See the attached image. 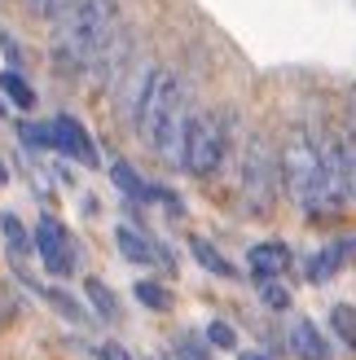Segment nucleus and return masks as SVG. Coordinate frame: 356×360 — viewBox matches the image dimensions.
Segmentation results:
<instances>
[{
  "instance_id": "4",
  "label": "nucleus",
  "mask_w": 356,
  "mask_h": 360,
  "mask_svg": "<svg viewBox=\"0 0 356 360\" xmlns=\"http://www.w3.org/2000/svg\"><path fill=\"white\" fill-rule=\"evenodd\" d=\"M224 154H229V128H224V119H216V115H189L181 167L189 176H216L224 167Z\"/></svg>"
},
{
  "instance_id": "26",
  "label": "nucleus",
  "mask_w": 356,
  "mask_h": 360,
  "mask_svg": "<svg viewBox=\"0 0 356 360\" xmlns=\"http://www.w3.org/2000/svg\"><path fill=\"white\" fill-rule=\"evenodd\" d=\"M238 360H269V356H264V352H242Z\"/></svg>"
},
{
  "instance_id": "23",
  "label": "nucleus",
  "mask_w": 356,
  "mask_h": 360,
  "mask_svg": "<svg viewBox=\"0 0 356 360\" xmlns=\"http://www.w3.org/2000/svg\"><path fill=\"white\" fill-rule=\"evenodd\" d=\"M23 136L31 146H53V128H40V123H23Z\"/></svg>"
},
{
  "instance_id": "19",
  "label": "nucleus",
  "mask_w": 356,
  "mask_h": 360,
  "mask_svg": "<svg viewBox=\"0 0 356 360\" xmlns=\"http://www.w3.org/2000/svg\"><path fill=\"white\" fill-rule=\"evenodd\" d=\"M0 233H5V242H9V250H13V255H23V250H27V233H23V220H18L13 211H5V215H0Z\"/></svg>"
},
{
  "instance_id": "10",
  "label": "nucleus",
  "mask_w": 356,
  "mask_h": 360,
  "mask_svg": "<svg viewBox=\"0 0 356 360\" xmlns=\"http://www.w3.org/2000/svg\"><path fill=\"white\" fill-rule=\"evenodd\" d=\"M115 242H119V250H123V259H132V264H154V259H158V246L146 238V233H136V229H128V224L115 229Z\"/></svg>"
},
{
  "instance_id": "15",
  "label": "nucleus",
  "mask_w": 356,
  "mask_h": 360,
  "mask_svg": "<svg viewBox=\"0 0 356 360\" xmlns=\"http://www.w3.org/2000/svg\"><path fill=\"white\" fill-rule=\"evenodd\" d=\"M330 326H334V334H339L343 343L356 352V308H352V303H339V308L330 312Z\"/></svg>"
},
{
  "instance_id": "8",
  "label": "nucleus",
  "mask_w": 356,
  "mask_h": 360,
  "mask_svg": "<svg viewBox=\"0 0 356 360\" xmlns=\"http://www.w3.org/2000/svg\"><path fill=\"white\" fill-rule=\"evenodd\" d=\"M246 264H251V273L260 281H277L291 268V246L286 242H255L251 255H246Z\"/></svg>"
},
{
  "instance_id": "7",
  "label": "nucleus",
  "mask_w": 356,
  "mask_h": 360,
  "mask_svg": "<svg viewBox=\"0 0 356 360\" xmlns=\"http://www.w3.org/2000/svg\"><path fill=\"white\" fill-rule=\"evenodd\" d=\"M53 146L66 150V154H75L80 163H88V167H97V150H93V141H88V132H84L80 119H70V115L53 119Z\"/></svg>"
},
{
  "instance_id": "14",
  "label": "nucleus",
  "mask_w": 356,
  "mask_h": 360,
  "mask_svg": "<svg viewBox=\"0 0 356 360\" xmlns=\"http://www.w3.org/2000/svg\"><path fill=\"white\" fill-rule=\"evenodd\" d=\"M0 88H5V97L18 105V110H31L35 105V93L27 88V79L18 75V70H5V75H0Z\"/></svg>"
},
{
  "instance_id": "12",
  "label": "nucleus",
  "mask_w": 356,
  "mask_h": 360,
  "mask_svg": "<svg viewBox=\"0 0 356 360\" xmlns=\"http://www.w3.org/2000/svg\"><path fill=\"white\" fill-rule=\"evenodd\" d=\"M189 250H193V259H198V264L207 268V273H216V277H234V268H229V259H224V255H220V250L211 246V242L193 238V242H189Z\"/></svg>"
},
{
  "instance_id": "6",
  "label": "nucleus",
  "mask_w": 356,
  "mask_h": 360,
  "mask_svg": "<svg viewBox=\"0 0 356 360\" xmlns=\"http://www.w3.org/2000/svg\"><path fill=\"white\" fill-rule=\"evenodd\" d=\"M35 250H40V259L53 277H70L75 273V250H70V238H66V229L58 220H44L35 224Z\"/></svg>"
},
{
  "instance_id": "22",
  "label": "nucleus",
  "mask_w": 356,
  "mask_h": 360,
  "mask_svg": "<svg viewBox=\"0 0 356 360\" xmlns=\"http://www.w3.org/2000/svg\"><path fill=\"white\" fill-rule=\"evenodd\" d=\"M260 295H264V303H269L273 312L291 308V290H286V285H277V281H264V285H260Z\"/></svg>"
},
{
  "instance_id": "1",
  "label": "nucleus",
  "mask_w": 356,
  "mask_h": 360,
  "mask_svg": "<svg viewBox=\"0 0 356 360\" xmlns=\"http://www.w3.org/2000/svg\"><path fill=\"white\" fill-rule=\"evenodd\" d=\"M277 172H281V185H286L291 202L308 207V211L334 207L343 198L339 146L317 141L308 128H291L286 132V146H281V154H277Z\"/></svg>"
},
{
  "instance_id": "24",
  "label": "nucleus",
  "mask_w": 356,
  "mask_h": 360,
  "mask_svg": "<svg viewBox=\"0 0 356 360\" xmlns=\"http://www.w3.org/2000/svg\"><path fill=\"white\" fill-rule=\"evenodd\" d=\"M97 360H128V352H123L119 343H101L97 347Z\"/></svg>"
},
{
  "instance_id": "25",
  "label": "nucleus",
  "mask_w": 356,
  "mask_h": 360,
  "mask_svg": "<svg viewBox=\"0 0 356 360\" xmlns=\"http://www.w3.org/2000/svg\"><path fill=\"white\" fill-rule=\"evenodd\" d=\"M9 316H13V303H9V299H0V326H5Z\"/></svg>"
},
{
  "instance_id": "5",
  "label": "nucleus",
  "mask_w": 356,
  "mask_h": 360,
  "mask_svg": "<svg viewBox=\"0 0 356 360\" xmlns=\"http://www.w3.org/2000/svg\"><path fill=\"white\" fill-rule=\"evenodd\" d=\"M277 158L269 150L264 136L246 141V154H242V198H246V211L251 215H269L273 211V198H277Z\"/></svg>"
},
{
  "instance_id": "11",
  "label": "nucleus",
  "mask_w": 356,
  "mask_h": 360,
  "mask_svg": "<svg viewBox=\"0 0 356 360\" xmlns=\"http://www.w3.org/2000/svg\"><path fill=\"white\" fill-rule=\"evenodd\" d=\"M343 255H348V246H326V250H317V255L308 259V281H330L334 273H339Z\"/></svg>"
},
{
  "instance_id": "21",
  "label": "nucleus",
  "mask_w": 356,
  "mask_h": 360,
  "mask_svg": "<svg viewBox=\"0 0 356 360\" xmlns=\"http://www.w3.org/2000/svg\"><path fill=\"white\" fill-rule=\"evenodd\" d=\"M207 343L229 352V347H238V334H234V326H224V321H211V326H207Z\"/></svg>"
},
{
  "instance_id": "17",
  "label": "nucleus",
  "mask_w": 356,
  "mask_h": 360,
  "mask_svg": "<svg viewBox=\"0 0 356 360\" xmlns=\"http://www.w3.org/2000/svg\"><path fill=\"white\" fill-rule=\"evenodd\" d=\"M84 290H88V299H93V308H97V316H106V321H110L119 308H115V295L110 290H106V281H97V277H88L84 281Z\"/></svg>"
},
{
  "instance_id": "27",
  "label": "nucleus",
  "mask_w": 356,
  "mask_h": 360,
  "mask_svg": "<svg viewBox=\"0 0 356 360\" xmlns=\"http://www.w3.org/2000/svg\"><path fill=\"white\" fill-rule=\"evenodd\" d=\"M0 180H5V167H0Z\"/></svg>"
},
{
  "instance_id": "9",
  "label": "nucleus",
  "mask_w": 356,
  "mask_h": 360,
  "mask_svg": "<svg viewBox=\"0 0 356 360\" xmlns=\"http://www.w3.org/2000/svg\"><path fill=\"white\" fill-rule=\"evenodd\" d=\"M291 347L299 360H334L330 343L322 338V330L312 326V321H295V330H291Z\"/></svg>"
},
{
  "instance_id": "13",
  "label": "nucleus",
  "mask_w": 356,
  "mask_h": 360,
  "mask_svg": "<svg viewBox=\"0 0 356 360\" xmlns=\"http://www.w3.org/2000/svg\"><path fill=\"white\" fill-rule=\"evenodd\" d=\"M18 5H23L31 18H44V22H58L62 13H70L80 5V0H18Z\"/></svg>"
},
{
  "instance_id": "20",
  "label": "nucleus",
  "mask_w": 356,
  "mask_h": 360,
  "mask_svg": "<svg viewBox=\"0 0 356 360\" xmlns=\"http://www.w3.org/2000/svg\"><path fill=\"white\" fill-rule=\"evenodd\" d=\"M110 176L123 185V193H128V198H146V193H150V189H146V180H141L128 163H115V167H110Z\"/></svg>"
},
{
  "instance_id": "16",
  "label": "nucleus",
  "mask_w": 356,
  "mask_h": 360,
  "mask_svg": "<svg viewBox=\"0 0 356 360\" xmlns=\"http://www.w3.org/2000/svg\"><path fill=\"white\" fill-rule=\"evenodd\" d=\"M136 299L146 303V308H154V312H167L172 308V290H167V285H158V281H136Z\"/></svg>"
},
{
  "instance_id": "2",
  "label": "nucleus",
  "mask_w": 356,
  "mask_h": 360,
  "mask_svg": "<svg viewBox=\"0 0 356 360\" xmlns=\"http://www.w3.org/2000/svg\"><path fill=\"white\" fill-rule=\"evenodd\" d=\"M119 0H80L70 13H62L53 22V35H49V58L62 75H84L93 70L97 58L110 40L119 35Z\"/></svg>"
},
{
  "instance_id": "3",
  "label": "nucleus",
  "mask_w": 356,
  "mask_h": 360,
  "mask_svg": "<svg viewBox=\"0 0 356 360\" xmlns=\"http://www.w3.org/2000/svg\"><path fill=\"white\" fill-rule=\"evenodd\" d=\"M181 110H185L181 75H176V70H167V66H154L146 93H141L136 105H132V128H136V136L154 150V141L163 136V128H167V123L181 115Z\"/></svg>"
},
{
  "instance_id": "18",
  "label": "nucleus",
  "mask_w": 356,
  "mask_h": 360,
  "mask_svg": "<svg viewBox=\"0 0 356 360\" xmlns=\"http://www.w3.org/2000/svg\"><path fill=\"white\" fill-rule=\"evenodd\" d=\"M339 158H343V198L356 202V136H348L339 146Z\"/></svg>"
}]
</instances>
